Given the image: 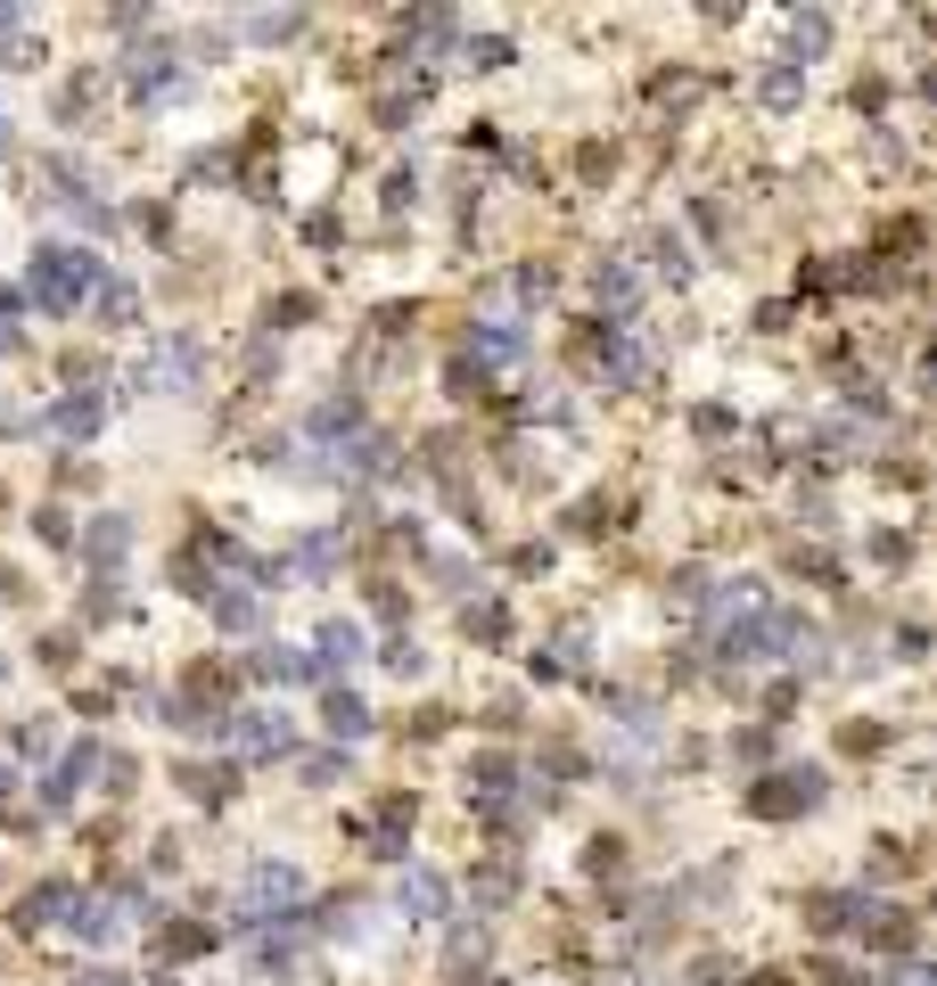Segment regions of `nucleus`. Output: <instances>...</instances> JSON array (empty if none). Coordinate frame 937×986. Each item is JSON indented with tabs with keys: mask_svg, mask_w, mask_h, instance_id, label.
<instances>
[{
	"mask_svg": "<svg viewBox=\"0 0 937 986\" xmlns=\"http://www.w3.org/2000/svg\"><path fill=\"white\" fill-rule=\"evenodd\" d=\"M99 280V263L91 256H67V247H50V256H33V297L50 305V312H67L82 288Z\"/></svg>",
	"mask_w": 937,
	"mask_h": 986,
	"instance_id": "obj_1",
	"label": "nucleus"
},
{
	"mask_svg": "<svg viewBox=\"0 0 937 986\" xmlns=\"http://www.w3.org/2000/svg\"><path fill=\"white\" fill-rule=\"evenodd\" d=\"M815 797H823V773H774L748 806L757 814H798V806H815Z\"/></svg>",
	"mask_w": 937,
	"mask_h": 986,
	"instance_id": "obj_2",
	"label": "nucleus"
},
{
	"mask_svg": "<svg viewBox=\"0 0 937 986\" xmlns=\"http://www.w3.org/2000/svg\"><path fill=\"white\" fill-rule=\"evenodd\" d=\"M353 658H362V625L329 617V625H321V658H312V675H321V666H353Z\"/></svg>",
	"mask_w": 937,
	"mask_h": 986,
	"instance_id": "obj_3",
	"label": "nucleus"
},
{
	"mask_svg": "<svg viewBox=\"0 0 937 986\" xmlns=\"http://www.w3.org/2000/svg\"><path fill=\"white\" fill-rule=\"evenodd\" d=\"M91 773H99V748H91V740H82V748H74V757H67V765H58V773H50V806H67V797H74L82 781H91Z\"/></svg>",
	"mask_w": 937,
	"mask_h": 986,
	"instance_id": "obj_4",
	"label": "nucleus"
},
{
	"mask_svg": "<svg viewBox=\"0 0 937 986\" xmlns=\"http://www.w3.org/2000/svg\"><path fill=\"white\" fill-rule=\"evenodd\" d=\"M469 346L486 353V362H518V353H527V338H518L510 321H486V329H469Z\"/></svg>",
	"mask_w": 937,
	"mask_h": 986,
	"instance_id": "obj_5",
	"label": "nucleus"
},
{
	"mask_svg": "<svg viewBox=\"0 0 937 986\" xmlns=\"http://www.w3.org/2000/svg\"><path fill=\"white\" fill-rule=\"evenodd\" d=\"M280 896H297V872L288 864H263L256 879H247V905H280Z\"/></svg>",
	"mask_w": 937,
	"mask_h": 986,
	"instance_id": "obj_6",
	"label": "nucleus"
},
{
	"mask_svg": "<svg viewBox=\"0 0 937 986\" xmlns=\"http://www.w3.org/2000/svg\"><path fill=\"white\" fill-rule=\"evenodd\" d=\"M329 731H338V740H353V731H370V707L353 699V690H329Z\"/></svg>",
	"mask_w": 937,
	"mask_h": 986,
	"instance_id": "obj_7",
	"label": "nucleus"
},
{
	"mask_svg": "<svg viewBox=\"0 0 937 986\" xmlns=\"http://www.w3.org/2000/svg\"><path fill=\"white\" fill-rule=\"evenodd\" d=\"M239 724H247L239 740L256 748V757H272V748H288V716H239Z\"/></svg>",
	"mask_w": 937,
	"mask_h": 986,
	"instance_id": "obj_8",
	"label": "nucleus"
},
{
	"mask_svg": "<svg viewBox=\"0 0 937 986\" xmlns=\"http://www.w3.org/2000/svg\"><path fill=\"white\" fill-rule=\"evenodd\" d=\"M338 551H346V535H305V542H297V568L321 576V568H338Z\"/></svg>",
	"mask_w": 937,
	"mask_h": 986,
	"instance_id": "obj_9",
	"label": "nucleus"
},
{
	"mask_svg": "<svg viewBox=\"0 0 937 986\" xmlns=\"http://www.w3.org/2000/svg\"><path fill=\"white\" fill-rule=\"evenodd\" d=\"M256 675H272V683H305V675H312V658H305V649H263Z\"/></svg>",
	"mask_w": 937,
	"mask_h": 986,
	"instance_id": "obj_10",
	"label": "nucleus"
},
{
	"mask_svg": "<svg viewBox=\"0 0 937 986\" xmlns=\"http://www.w3.org/2000/svg\"><path fill=\"white\" fill-rule=\"evenodd\" d=\"M123 542H132V535H123V518H99V527H91V559H99V568H116Z\"/></svg>",
	"mask_w": 937,
	"mask_h": 986,
	"instance_id": "obj_11",
	"label": "nucleus"
},
{
	"mask_svg": "<svg viewBox=\"0 0 937 986\" xmlns=\"http://www.w3.org/2000/svg\"><path fill=\"white\" fill-rule=\"evenodd\" d=\"M798 91H806V82H798V67H774V74L757 82V99H765V108H789Z\"/></svg>",
	"mask_w": 937,
	"mask_h": 986,
	"instance_id": "obj_12",
	"label": "nucleus"
},
{
	"mask_svg": "<svg viewBox=\"0 0 937 986\" xmlns=\"http://www.w3.org/2000/svg\"><path fill=\"white\" fill-rule=\"evenodd\" d=\"M510 888H518V872H510V864H494L486 879H477V905H486V913H494V905H510Z\"/></svg>",
	"mask_w": 937,
	"mask_h": 986,
	"instance_id": "obj_13",
	"label": "nucleus"
},
{
	"mask_svg": "<svg viewBox=\"0 0 937 986\" xmlns=\"http://www.w3.org/2000/svg\"><path fill=\"white\" fill-rule=\"evenodd\" d=\"M600 370H609V379H641V353L625 338H609V346H600Z\"/></svg>",
	"mask_w": 937,
	"mask_h": 986,
	"instance_id": "obj_14",
	"label": "nucleus"
},
{
	"mask_svg": "<svg viewBox=\"0 0 937 986\" xmlns=\"http://www.w3.org/2000/svg\"><path fill=\"white\" fill-rule=\"evenodd\" d=\"M445 905V888H436V879L420 872V879H403V913H436Z\"/></svg>",
	"mask_w": 937,
	"mask_h": 986,
	"instance_id": "obj_15",
	"label": "nucleus"
},
{
	"mask_svg": "<svg viewBox=\"0 0 937 986\" xmlns=\"http://www.w3.org/2000/svg\"><path fill=\"white\" fill-rule=\"evenodd\" d=\"M600 297H609V305H634V271H625V263H600Z\"/></svg>",
	"mask_w": 937,
	"mask_h": 986,
	"instance_id": "obj_16",
	"label": "nucleus"
},
{
	"mask_svg": "<svg viewBox=\"0 0 937 986\" xmlns=\"http://www.w3.org/2000/svg\"><path fill=\"white\" fill-rule=\"evenodd\" d=\"M215 617H222V625H256V592H222Z\"/></svg>",
	"mask_w": 937,
	"mask_h": 986,
	"instance_id": "obj_17",
	"label": "nucleus"
},
{
	"mask_svg": "<svg viewBox=\"0 0 937 986\" xmlns=\"http://www.w3.org/2000/svg\"><path fill=\"white\" fill-rule=\"evenodd\" d=\"M461 625H469V634H477V641H502V608H469V617H461Z\"/></svg>",
	"mask_w": 937,
	"mask_h": 986,
	"instance_id": "obj_18",
	"label": "nucleus"
},
{
	"mask_svg": "<svg viewBox=\"0 0 937 986\" xmlns=\"http://www.w3.org/2000/svg\"><path fill=\"white\" fill-rule=\"evenodd\" d=\"M91 419H99L91 395H82V404H58V428H91Z\"/></svg>",
	"mask_w": 937,
	"mask_h": 986,
	"instance_id": "obj_19",
	"label": "nucleus"
},
{
	"mask_svg": "<svg viewBox=\"0 0 937 986\" xmlns=\"http://www.w3.org/2000/svg\"><path fill=\"white\" fill-rule=\"evenodd\" d=\"M789 33H798V50H823V41H830V26H823V17H798Z\"/></svg>",
	"mask_w": 937,
	"mask_h": 986,
	"instance_id": "obj_20",
	"label": "nucleus"
}]
</instances>
